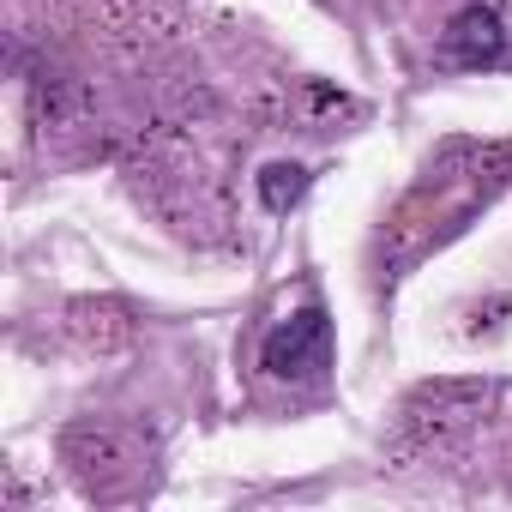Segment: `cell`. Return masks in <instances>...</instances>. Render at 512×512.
<instances>
[{
	"label": "cell",
	"mask_w": 512,
	"mask_h": 512,
	"mask_svg": "<svg viewBox=\"0 0 512 512\" xmlns=\"http://www.w3.org/2000/svg\"><path fill=\"white\" fill-rule=\"evenodd\" d=\"M332 368V320L326 308H296L266 338V374L272 380H320Z\"/></svg>",
	"instance_id": "cell-2"
},
{
	"label": "cell",
	"mask_w": 512,
	"mask_h": 512,
	"mask_svg": "<svg viewBox=\"0 0 512 512\" xmlns=\"http://www.w3.org/2000/svg\"><path fill=\"white\" fill-rule=\"evenodd\" d=\"M302 193H308V169L302 163H266L260 169V205L266 211H290V205H302Z\"/></svg>",
	"instance_id": "cell-6"
},
{
	"label": "cell",
	"mask_w": 512,
	"mask_h": 512,
	"mask_svg": "<svg viewBox=\"0 0 512 512\" xmlns=\"http://www.w3.org/2000/svg\"><path fill=\"white\" fill-rule=\"evenodd\" d=\"M440 61L446 67H500L506 61V25L494 7H464L440 31Z\"/></svg>",
	"instance_id": "cell-3"
},
{
	"label": "cell",
	"mask_w": 512,
	"mask_h": 512,
	"mask_svg": "<svg viewBox=\"0 0 512 512\" xmlns=\"http://www.w3.org/2000/svg\"><path fill=\"white\" fill-rule=\"evenodd\" d=\"M482 404H488V386L482 380H434V386H416L410 392L404 416L416 428H452V422L482 416Z\"/></svg>",
	"instance_id": "cell-4"
},
{
	"label": "cell",
	"mask_w": 512,
	"mask_h": 512,
	"mask_svg": "<svg viewBox=\"0 0 512 512\" xmlns=\"http://www.w3.org/2000/svg\"><path fill=\"white\" fill-rule=\"evenodd\" d=\"M73 332L97 350H115L133 338V314L121 302H73Z\"/></svg>",
	"instance_id": "cell-5"
},
{
	"label": "cell",
	"mask_w": 512,
	"mask_h": 512,
	"mask_svg": "<svg viewBox=\"0 0 512 512\" xmlns=\"http://www.w3.org/2000/svg\"><path fill=\"white\" fill-rule=\"evenodd\" d=\"M61 452H67V464H73V476H79V488L91 500H127L151 470L145 440L133 428H121V422H73Z\"/></svg>",
	"instance_id": "cell-1"
}]
</instances>
